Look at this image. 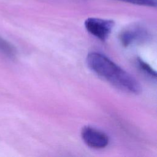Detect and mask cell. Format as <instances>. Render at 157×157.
Wrapping results in <instances>:
<instances>
[{"mask_svg":"<svg viewBox=\"0 0 157 157\" xmlns=\"http://www.w3.org/2000/svg\"><path fill=\"white\" fill-rule=\"evenodd\" d=\"M150 31L139 23L130 25L124 28L119 34V39L123 46L126 47L133 44H142L150 40Z\"/></svg>","mask_w":157,"mask_h":157,"instance_id":"2","label":"cell"},{"mask_svg":"<svg viewBox=\"0 0 157 157\" xmlns=\"http://www.w3.org/2000/svg\"><path fill=\"white\" fill-rule=\"evenodd\" d=\"M0 53L10 58H15L17 55V51L13 45L1 37Z\"/></svg>","mask_w":157,"mask_h":157,"instance_id":"5","label":"cell"},{"mask_svg":"<svg viewBox=\"0 0 157 157\" xmlns=\"http://www.w3.org/2000/svg\"><path fill=\"white\" fill-rule=\"evenodd\" d=\"M136 5L144 6L148 7H155L156 2L155 0H116Z\"/></svg>","mask_w":157,"mask_h":157,"instance_id":"7","label":"cell"},{"mask_svg":"<svg viewBox=\"0 0 157 157\" xmlns=\"http://www.w3.org/2000/svg\"><path fill=\"white\" fill-rule=\"evenodd\" d=\"M86 64L93 72L115 86L131 93L140 92V85L135 78L104 55L95 52L89 53Z\"/></svg>","mask_w":157,"mask_h":157,"instance_id":"1","label":"cell"},{"mask_svg":"<svg viewBox=\"0 0 157 157\" xmlns=\"http://www.w3.org/2000/svg\"><path fill=\"white\" fill-rule=\"evenodd\" d=\"M136 64L139 68L140 70L143 71L145 74L148 75L151 78L156 77V71L145 61H144L142 59L140 58H137L136 59Z\"/></svg>","mask_w":157,"mask_h":157,"instance_id":"6","label":"cell"},{"mask_svg":"<svg viewBox=\"0 0 157 157\" xmlns=\"http://www.w3.org/2000/svg\"><path fill=\"white\" fill-rule=\"evenodd\" d=\"M81 137L87 146L96 149L104 148L109 142V137L105 132L91 126L82 128Z\"/></svg>","mask_w":157,"mask_h":157,"instance_id":"4","label":"cell"},{"mask_svg":"<svg viewBox=\"0 0 157 157\" xmlns=\"http://www.w3.org/2000/svg\"><path fill=\"white\" fill-rule=\"evenodd\" d=\"M84 25L88 33L101 41H105L110 35L115 22L112 20L91 17L85 21Z\"/></svg>","mask_w":157,"mask_h":157,"instance_id":"3","label":"cell"}]
</instances>
